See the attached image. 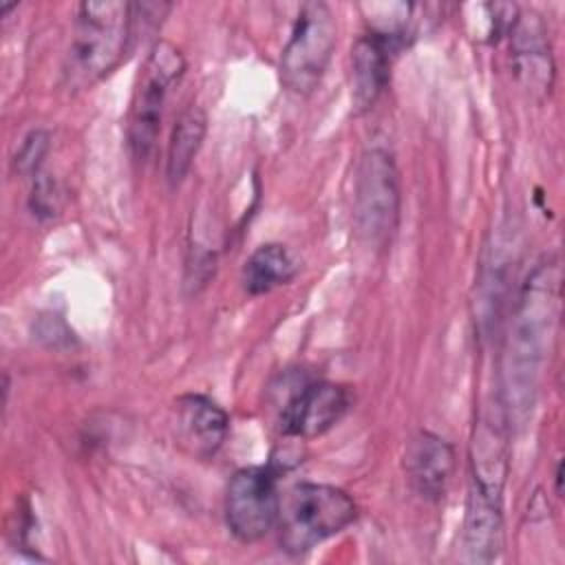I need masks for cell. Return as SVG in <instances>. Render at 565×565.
Instances as JSON below:
<instances>
[{"instance_id":"cell-10","label":"cell","mask_w":565,"mask_h":565,"mask_svg":"<svg viewBox=\"0 0 565 565\" xmlns=\"http://www.w3.org/2000/svg\"><path fill=\"white\" fill-rule=\"evenodd\" d=\"M406 33L388 35L380 31H366L351 49V104L355 115L369 113L391 84L393 53L404 44Z\"/></svg>"},{"instance_id":"cell-3","label":"cell","mask_w":565,"mask_h":565,"mask_svg":"<svg viewBox=\"0 0 565 565\" xmlns=\"http://www.w3.org/2000/svg\"><path fill=\"white\" fill-rule=\"evenodd\" d=\"M355 516L358 505L342 488L300 481L280 499L278 545L287 554H305L347 530Z\"/></svg>"},{"instance_id":"cell-18","label":"cell","mask_w":565,"mask_h":565,"mask_svg":"<svg viewBox=\"0 0 565 565\" xmlns=\"http://www.w3.org/2000/svg\"><path fill=\"white\" fill-rule=\"evenodd\" d=\"M554 477H556V494H561V483H563V461H558V463H556V472H554Z\"/></svg>"},{"instance_id":"cell-17","label":"cell","mask_w":565,"mask_h":565,"mask_svg":"<svg viewBox=\"0 0 565 565\" xmlns=\"http://www.w3.org/2000/svg\"><path fill=\"white\" fill-rule=\"evenodd\" d=\"M62 188L51 174H35L31 183V194H29V210L35 218L40 221H51L60 214L62 210Z\"/></svg>"},{"instance_id":"cell-8","label":"cell","mask_w":565,"mask_h":565,"mask_svg":"<svg viewBox=\"0 0 565 565\" xmlns=\"http://www.w3.org/2000/svg\"><path fill=\"white\" fill-rule=\"evenodd\" d=\"M287 380L291 391L278 402V428L285 437H320L347 415L351 395L344 386L302 375H287Z\"/></svg>"},{"instance_id":"cell-14","label":"cell","mask_w":565,"mask_h":565,"mask_svg":"<svg viewBox=\"0 0 565 565\" xmlns=\"http://www.w3.org/2000/svg\"><path fill=\"white\" fill-rule=\"evenodd\" d=\"M207 132V115L199 104H190L177 117L168 150H166V179L170 188H177L188 177Z\"/></svg>"},{"instance_id":"cell-13","label":"cell","mask_w":565,"mask_h":565,"mask_svg":"<svg viewBox=\"0 0 565 565\" xmlns=\"http://www.w3.org/2000/svg\"><path fill=\"white\" fill-rule=\"evenodd\" d=\"M463 550L472 563H490L503 550V501L468 490Z\"/></svg>"},{"instance_id":"cell-9","label":"cell","mask_w":565,"mask_h":565,"mask_svg":"<svg viewBox=\"0 0 565 565\" xmlns=\"http://www.w3.org/2000/svg\"><path fill=\"white\" fill-rule=\"evenodd\" d=\"M508 38L512 73L519 86L530 99L543 102L550 97L556 79V62L545 20L534 9H519Z\"/></svg>"},{"instance_id":"cell-2","label":"cell","mask_w":565,"mask_h":565,"mask_svg":"<svg viewBox=\"0 0 565 565\" xmlns=\"http://www.w3.org/2000/svg\"><path fill=\"white\" fill-rule=\"evenodd\" d=\"M135 40L132 2L86 0L77 4L73 35L64 62V82L84 90L110 75Z\"/></svg>"},{"instance_id":"cell-6","label":"cell","mask_w":565,"mask_h":565,"mask_svg":"<svg viewBox=\"0 0 565 565\" xmlns=\"http://www.w3.org/2000/svg\"><path fill=\"white\" fill-rule=\"evenodd\" d=\"M338 42V24L331 7L320 0L305 2L294 20L280 55V82L296 95H309L322 82Z\"/></svg>"},{"instance_id":"cell-4","label":"cell","mask_w":565,"mask_h":565,"mask_svg":"<svg viewBox=\"0 0 565 565\" xmlns=\"http://www.w3.org/2000/svg\"><path fill=\"white\" fill-rule=\"evenodd\" d=\"M185 57L170 40H157L148 51L130 102L126 141L135 161H146L157 146L170 88L185 73Z\"/></svg>"},{"instance_id":"cell-19","label":"cell","mask_w":565,"mask_h":565,"mask_svg":"<svg viewBox=\"0 0 565 565\" xmlns=\"http://www.w3.org/2000/svg\"><path fill=\"white\" fill-rule=\"evenodd\" d=\"M15 7H18V2H2V4H0V15L7 18V13H9L11 9H15Z\"/></svg>"},{"instance_id":"cell-5","label":"cell","mask_w":565,"mask_h":565,"mask_svg":"<svg viewBox=\"0 0 565 565\" xmlns=\"http://www.w3.org/2000/svg\"><path fill=\"white\" fill-rule=\"evenodd\" d=\"M402 210L399 172L386 148L373 146L362 152L355 168L353 218L360 238L382 249L391 243Z\"/></svg>"},{"instance_id":"cell-1","label":"cell","mask_w":565,"mask_h":565,"mask_svg":"<svg viewBox=\"0 0 565 565\" xmlns=\"http://www.w3.org/2000/svg\"><path fill=\"white\" fill-rule=\"evenodd\" d=\"M558 287V263H539L523 282L519 302L512 311L510 333L503 351V384L499 395L510 424L512 419L521 422L527 411H532L541 369L545 364L556 324Z\"/></svg>"},{"instance_id":"cell-15","label":"cell","mask_w":565,"mask_h":565,"mask_svg":"<svg viewBox=\"0 0 565 565\" xmlns=\"http://www.w3.org/2000/svg\"><path fill=\"white\" fill-rule=\"evenodd\" d=\"M298 260L280 243H265L256 247L241 269L243 289L249 296H265L287 282L298 274Z\"/></svg>"},{"instance_id":"cell-7","label":"cell","mask_w":565,"mask_h":565,"mask_svg":"<svg viewBox=\"0 0 565 565\" xmlns=\"http://www.w3.org/2000/svg\"><path fill=\"white\" fill-rule=\"evenodd\" d=\"M274 466L238 468L225 490V523L241 543L265 539L278 523L280 494Z\"/></svg>"},{"instance_id":"cell-16","label":"cell","mask_w":565,"mask_h":565,"mask_svg":"<svg viewBox=\"0 0 565 565\" xmlns=\"http://www.w3.org/2000/svg\"><path fill=\"white\" fill-rule=\"evenodd\" d=\"M51 150V135L44 128H33L31 132H26V137L20 141L13 159H11V168L15 174L20 177H35L40 174L42 161L46 159Z\"/></svg>"},{"instance_id":"cell-11","label":"cell","mask_w":565,"mask_h":565,"mask_svg":"<svg viewBox=\"0 0 565 565\" xmlns=\"http://www.w3.org/2000/svg\"><path fill=\"white\" fill-rule=\"evenodd\" d=\"M457 466L455 446L433 433L417 430L406 448V475L408 481L424 501L437 503L446 497Z\"/></svg>"},{"instance_id":"cell-12","label":"cell","mask_w":565,"mask_h":565,"mask_svg":"<svg viewBox=\"0 0 565 565\" xmlns=\"http://www.w3.org/2000/svg\"><path fill=\"white\" fill-rule=\"evenodd\" d=\"M177 439L199 459H210L225 444L230 415L207 395L185 393L174 404Z\"/></svg>"}]
</instances>
